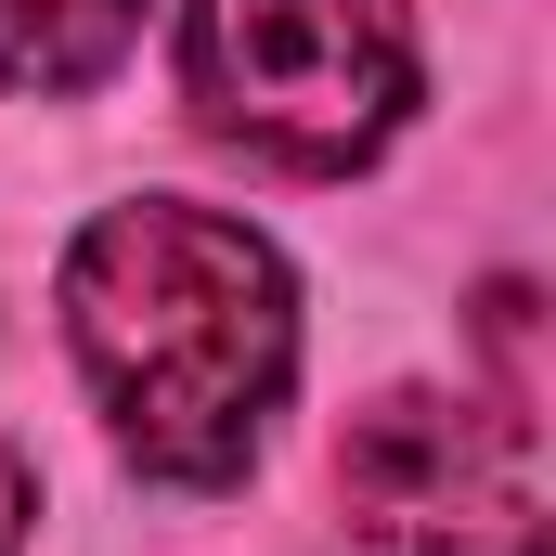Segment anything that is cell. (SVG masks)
I'll list each match as a JSON object with an SVG mask.
<instances>
[{
  "label": "cell",
  "instance_id": "obj_1",
  "mask_svg": "<svg viewBox=\"0 0 556 556\" xmlns=\"http://www.w3.org/2000/svg\"><path fill=\"white\" fill-rule=\"evenodd\" d=\"M65 350L142 479L233 492L298 389V273L233 207L130 194L65 247Z\"/></svg>",
  "mask_w": 556,
  "mask_h": 556
},
{
  "label": "cell",
  "instance_id": "obj_2",
  "mask_svg": "<svg viewBox=\"0 0 556 556\" xmlns=\"http://www.w3.org/2000/svg\"><path fill=\"white\" fill-rule=\"evenodd\" d=\"M181 104L260 168L350 181L427 104L415 0H181Z\"/></svg>",
  "mask_w": 556,
  "mask_h": 556
},
{
  "label": "cell",
  "instance_id": "obj_3",
  "mask_svg": "<svg viewBox=\"0 0 556 556\" xmlns=\"http://www.w3.org/2000/svg\"><path fill=\"white\" fill-rule=\"evenodd\" d=\"M337 505L376 556H479V531H531L518 427H479V402L440 389H389L337 453Z\"/></svg>",
  "mask_w": 556,
  "mask_h": 556
},
{
  "label": "cell",
  "instance_id": "obj_4",
  "mask_svg": "<svg viewBox=\"0 0 556 556\" xmlns=\"http://www.w3.org/2000/svg\"><path fill=\"white\" fill-rule=\"evenodd\" d=\"M142 39V0H0V91H91Z\"/></svg>",
  "mask_w": 556,
  "mask_h": 556
},
{
  "label": "cell",
  "instance_id": "obj_5",
  "mask_svg": "<svg viewBox=\"0 0 556 556\" xmlns=\"http://www.w3.org/2000/svg\"><path fill=\"white\" fill-rule=\"evenodd\" d=\"M26 531H39V479H26V453L0 440V556H26Z\"/></svg>",
  "mask_w": 556,
  "mask_h": 556
}]
</instances>
